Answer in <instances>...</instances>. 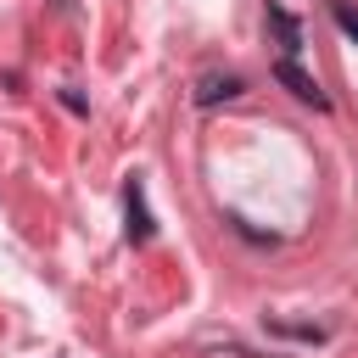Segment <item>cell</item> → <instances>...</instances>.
I'll use <instances>...</instances> for the list:
<instances>
[{"label": "cell", "instance_id": "277c9868", "mask_svg": "<svg viewBox=\"0 0 358 358\" xmlns=\"http://www.w3.org/2000/svg\"><path fill=\"white\" fill-rule=\"evenodd\" d=\"M268 22H274V34H280V50L296 62V50H302V28H296V17H291L285 6H274V0H268Z\"/></svg>", "mask_w": 358, "mask_h": 358}, {"label": "cell", "instance_id": "3957f363", "mask_svg": "<svg viewBox=\"0 0 358 358\" xmlns=\"http://www.w3.org/2000/svg\"><path fill=\"white\" fill-rule=\"evenodd\" d=\"M246 84H241V73H207L201 84H196V106H218V101H235Z\"/></svg>", "mask_w": 358, "mask_h": 358}, {"label": "cell", "instance_id": "7a4b0ae2", "mask_svg": "<svg viewBox=\"0 0 358 358\" xmlns=\"http://www.w3.org/2000/svg\"><path fill=\"white\" fill-rule=\"evenodd\" d=\"M123 207H129V241L134 246H145L151 241V213H145V185L129 173V185H123Z\"/></svg>", "mask_w": 358, "mask_h": 358}, {"label": "cell", "instance_id": "6da1fadb", "mask_svg": "<svg viewBox=\"0 0 358 358\" xmlns=\"http://www.w3.org/2000/svg\"><path fill=\"white\" fill-rule=\"evenodd\" d=\"M274 78H280V84H285V90H291L302 106H313V112H330V95L319 90V78H313V73H302L291 56H280V62H274Z\"/></svg>", "mask_w": 358, "mask_h": 358}, {"label": "cell", "instance_id": "5b68a950", "mask_svg": "<svg viewBox=\"0 0 358 358\" xmlns=\"http://www.w3.org/2000/svg\"><path fill=\"white\" fill-rule=\"evenodd\" d=\"M336 28H341L347 39H358V11H347V6H336Z\"/></svg>", "mask_w": 358, "mask_h": 358}]
</instances>
